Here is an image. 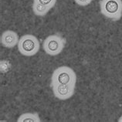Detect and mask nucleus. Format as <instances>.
Returning a JSON list of instances; mask_svg holds the SVG:
<instances>
[{"instance_id":"1","label":"nucleus","mask_w":122,"mask_h":122,"mask_svg":"<svg viewBox=\"0 0 122 122\" xmlns=\"http://www.w3.org/2000/svg\"><path fill=\"white\" fill-rule=\"evenodd\" d=\"M17 46L22 56H33L39 52L40 43L36 36L32 34H25L20 38Z\"/></svg>"},{"instance_id":"2","label":"nucleus","mask_w":122,"mask_h":122,"mask_svg":"<svg viewBox=\"0 0 122 122\" xmlns=\"http://www.w3.org/2000/svg\"><path fill=\"white\" fill-rule=\"evenodd\" d=\"M100 8L102 15L113 21L122 17V0H101Z\"/></svg>"},{"instance_id":"3","label":"nucleus","mask_w":122,"mask_h":122,"mask_svg":"<svg viewBox=\"0 0 122 122\" xmlns=\"http://www.w3.org/2000/svg\"><path fill=\"white\" fill-rule=\"evenodd\" d=\"M76 82V75L74 70L66 66H62L56 68L53 71L51 77V83L75 85Z\"/></svg>"},{"instance_id":"4","label":"nucleus","mask_w":122,"mask_h":122,"mask_svg":"<svg viewBox=\"0 0 122 122\" xmlns=\"http://www.w3.org/2000/svg\"><path fill=\"white\" fill-rule=\"evenodd\" d=\"M65 43L66 41L62 36L54 34L50 35L45 39L43 43V47L44 51L48 55L55 56L62 52Z\"/></svg>"},{"instance_id":"5","label":"nucleus","mask_w":122,"mask_h":122,"mask_svg":"<svg viewBox=\"0 0 122 122\" xmlns=\"http://www.w3.org/2000/svg\"><path fill=\"white\" fill-rule=\"evenodd\" d=\"M54 96L60 101L68 100L74 94L75 85L72 84H59L51 83Z\"/></svg>"},{"instance_id":"6","label":"nucleus","mask_w":122,"mask_h":122,"mask_svg":"<svg viewBox=\"0 0 122 122\" xmlns=\"http://www.w3.org/2000/svg\"><path fill=\"white\" fill-rule=\"evenodd\" d=\"M1 44L5 48H12L18 45L20 38L18 34L12 30H6L3 32L1 36Z\"/></svg>"},{"instance_id":"7","label":"nucleus","mask_w":122,"mask_h":122,"mask_svg":"<svg viewBox=\"0 0 122 122\" xmlns=\"http://www.w3.org/2000/svg\"><path fill=\"white\" fill-rule=\"evenodd\" d=\"M50 8H49L48 6L41 4V3L33 1V10L34 14L38 16H44L46 15L49 11L50 10Z\"/></svg>"},{"instance_id":"8","label":"nucleus","mask_w":122,"mask_h":122,"mask_svg":"<svg viewBox=\"0 0 122 122\" xmlns=\"http://www.w3.org/2000/svg\"><path fill=\"white\" fill-rule=\"evenodd\" d=\"M18 122H40L39 114L37 113H24L17 119Z\"/></svg>"},{"instance_id":"9","label":"nucleus","mask_w":122,"mask_h":122,"mask_svg":"<svg viewBox=\"0 0 122 122\" xmlns=\"http://www.w3.org/2000/svg\"><path fill=\"white\" fill-rule=\"evenodd\" d=\"M33 1L38 2L41 4L46 5L50 9H52L56 3V0H33Z\"/></svg>"},{"instance_id":"10","label":"nucleus","mask_w":122,"mask_h":122,"mask_svg":"<svg viewBox=\"0 0 122 122\" xmlns=\"http://www.w3.org/2000/svg\"><path fill=\"white\" fill-rule=\"evenodd\" d=\"M74 1L78 5L86 6V5H88L89 4H91L93 0H74Z\"/></svg>"},{"instance_id":"11","label":"nucleus","mask_w":122,"mask_h":122,"mask_svg":"<svg viewBox=\"0 0 122 122\" xmlns=\"http://www.w3.org/2000/svg\"><path fill=\"white\" fill-rule=\"evenodd\" d=\"M118 122H122V116L118 119Z\"/></svg>"}]
</instances>
